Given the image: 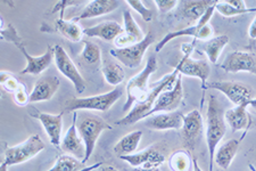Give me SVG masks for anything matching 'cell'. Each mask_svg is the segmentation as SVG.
Masks as SVG:
<instances>
[{"label":"cell","instance_id":"52a82bcc","mask_svg":"<svg viewBox=\"0 0 256 171\" xmlns=\"http://www.w3.org/2000/svg\"><path fill=\"white\" fill-rule=\"evenodd\" d=\"M206 88L221 91L236 106L248 104L250 106L256 107V98H253V89L245 83L234 81H214L208 83Z\"/></svg>","mask_w":256,"mask_h":171},{"label":"cell","instance_id":"ba28073f","mask_svg":"<svg viewBox=\"0 0 256 171\" xmlns=\"http://www.w3.org/2000/svg\"><path fill=\"white\" fill-rule=\"evenodd\" d=\"M155 43V37L152 32H148L142 41L138 44L129 46L126 48L121 49H110V55L114 56L118 61L121 62L123 65H126L129 69L138 68L142 62L144 54L148 51V48Z\"/></svg>","mask_w":256,"mask_h":171},{"label":"cell","instance_id":"ac0fdd59","mask_svg":"<svg viewBox=\"0 0 256 171\" xmlns=\"http://www.w3.org/2000/svg\"><path fill=\"white\" fill-rule=\"evenodd\" d=\"M184 114L181 112H168L152 115L144 121V126L152 130H179L184 124Z\"/></svg>","mask_w":256,"mask_h":171},{"label":"cell","instance_id":"603a6c76","mask_svg":"<svg viewBox=\"0 0 256 171\" xmlns=\"http://www.w3.org/2000/svg\"><path fill=\"white\" fill-rule=\"evenodd\" d=\"M123 32H124V28L114 21H105L84 30V35L89 38H99L105 41H115L118 36L123 35Z\"/></svg>","mask_w":256,"mask_h":171},{"label":"cell","instance_id":"7c38bea8","mask_svg":"<svg viewBox=\"0 0 256 171\" xmlns=\"http://www.w3.org/2000/svg\"><path fill=\"white\" fill-rule=\"evenodd\" d=\"M62 151L68 153V155L76 157L78 160L84 161L86 157V145L84 139L81 138L79 131H78V116L76 112H74V118L71 127L68 129L65 136L60 143Z\"/></svg>","mask_w":256,"mask_h":171},{"label":"cell","instance_id":"9c48e42d","mask_svg":"<svg viewBox=\"0 0 256 171\" xmlns=\"http://www.w3.org/2000/svg\"><path fill=\"white\" fill-rule=\"evenodd\" d=\"M54 61H55L57 70L72 82L76 94H84V91L86 90L84 78L81 76L76 65L74 64V62L70 58L68 52L60 45H56L55 48H54Z\"/></svg>","mask_w":256,"mask_h":171},{"label":"cell","instance_id":"6da1fadb","mask_svg":"<svg viewBox=\"0 0 256 171\" xmlns=\"http://www.w3.org/2000/svg\"><path fill=\"white\" fill-rule=\"evenodd\" d=\"M224 110L216 95H210L206 110V144L210 153L208 171H213L214 154L218 144L224 139L226 131Z\"/></svg>","mask_w":256,"mask_h":171},{"label":"cell","instance_id":"4316f807","mask_svg":"<svg viewBox=\"0 0 256 171\" xmlns=\"http://www.w3.org/2000/svg\"><path fill=\"white\" fill-rule=\"evenodd\" d=\"M142 137V130H136L130 133H126V136H123L116 144L114 146V153L120 156L129 155L136 152V149L138 148L140 140Z\"/></svg>","mask_w":256,"mask_h":171},{"label":"cell","instance_id":"836d02e7","mask_svg":"<svg viewBox=\"0 0 256 171\" xmlns=\"http://www.w3.org/2000/svg\"><path fill=\"white\" fill-rule=\"evenodd\" d=\"M0 85H2V89L7 91V93L14 94L22 83L13 74L6 72V71H2V73H0Z\"/></svg>","mask_w":256,"mask_h":171},{"label":"cell","instance_id":"e575fe53","mask_svg":"<svg viewBox=\"0 0 256 171\" xmlns=\"http://www.w3.org/2000/svg\"><path fill=\"white\" fill-rule=\"evenodd\" d=\"M2 39L10 41L16 47L22 45V39L16 31V29L13 27V24H5V21L2 19Z\"/></svg>","mask_w":256,"mask_h":171},{"label":"cell","instance_id":"8d00e7d4","mask_svg":"<svg viewBox=\"0 0 256 171\" xmlns=\"http://www.w3.org/2000/svg\"><path fill=\"white\" fill-rule=\"evenodd\" d=\"M13 97H14V102L16 103V105H18V106H26L28 103H30V95L28 94V91L23 83L20 85V88L13 94Z\"/></svg>","mask_w":256,"mask_h":171},{"label":"cell","instance_id":"cb8c5ba5","mask_svg":"<svg viewBox=\"0 0 256 171\" xmlns=\"http://www.w3.org/2000/svg\"><path fill=\"white\" fill-rule=\"evenodd\" d=\"M250 106L248 104H242V105H238L234 108L226 111L224 118L226 123L229 124L232 131H239V130H248L250 128L252 123H253V119H252L250 114L247 111V107Z\"/></svg>","mask_w":256,"mask_h":171},{"label":"cell","instance_id":"d4e9b609","mask_svg":"<svg viewBox=\"0 0 256 171\" xmlns=\"http://www.w3.org/2000/svg\"><path fill=\"white\" fill-rule=\"evenodd\" d=\"M239 144L240 141L237 139H229L216 149L214 154V161L216 162L218 168L224 170L229 169L231 162L234 161V156L238 153Z\"/></svg>","mask_w":256,"mask_h":171},{"label":"cell","instance_id":"60d3db41","mask_svg":"<svg viewBox=\"0 0 256 171\" xmlns=\"http://www.w3.org/2000/svg\"><path fill=\"white\" fill-rule=\"evenodd\" d=\"M248 36L250 39H256V16L253 20V22L250 23V29H248Z\"/></svg>","mask_w":256,"mask_h":171},{"label":"cell","instance_id":"8fae6325","mask_svg":"<svg viewBox=\"0 0 256 171\" xmlns=\"http://www.w3.org/2000/svg\"><path fill=\"white\" fill-rule=\"evenodd\" d=\"M220 68L229 73L247 72L256 76V55L244 51L231 52L222 62Z\"/></svg>","mask_w":256,"mask_h":171},{"label":"cell","instance_id":"ffe728a7","mask_svg":"<svg viewBox=\"0 0 256 171\" xmlns=\"http://www.w3.org/2000/svg\"><path fill=\"white\" fill-rule=\"evenodd\" d=\"M182 137L187 146H192L204 130V121L200 110H194L184 116Z\"/></svg>","mask_w":256,"mask_h":171},{"label":"cell","instance_id":"7a4b0ae2","mask_svg":"<svg viewBox=\"0 0 256 171\" xmlns=\"http://www.w3.org/2000/svg\"><path fill=\"white\" fill-rule=\"evenodd\" d=\"M179 74H180L179 71L174 69V71H173L172 73L168 74L166 77H164L162 80L158 83V86L154 87V88L147 94V96L142 99V101H140L136 104V105L129 111V113H128L124 118L116 121L115 124L126 127V126H131V124L138 122V121L142 119H146L148 113H150V112L152 110V107H154L158 96L162 94L163 91L171 89L172 87L174 86L176 78Z\"/></svg>","mask_w":256,"mask_h":171},{"label":"cell","instance_id":"2e32d148","mask_svg":"<svg viewBox=\"0 0 256 171\" xmlns=\"http://www.w3.org/2000/svg\"><path fill=\"white\" fill-rule=\"evenodd\" d=\"M216 2V0H192V2H179L178 5V15L180 16L181 20L188 24L194 23L197 24L198 21L202 19V16L205 14V12L208 10L210 6H213Z\"/></svg>","mask_w":256,"mask_h":171},{"label":"cell","instance_id":"3957f363","mask_svg":"<svg viewBox=\"0 0 256 171\" xmlns=\"http://www.w3.org/2000/svg\"><path fill=\"white\" fill-rule=\"evenodd\" d=\"M123 93H124L123 89L115 88L108 93L89 96V97H71L64 103V112L70 113V112H78L80 110L106 112L122 97Z\"/></svg>","mask_w":256,"mask_h":171},{"label":"cell","instance_id":"7402d4cb","mask_svg":"<svg viewBox=\"0 0 256 171\" xmlns=\"http://www.w3.org/2000/svg\"><path fill=\"white\" fill-rule=\"evenodd\" d=\"M118 6L120 2H118V0H92V2L86 4L84 11L76 18L72 19V21L79 22L81 20L94 19L102 15L110 14L115 10H118Z\"/></svg>","mask_w":256,"mask_h":171},{"label":"cell","instance_id":"277c9868","mask_svg":"<svg viewBox=\"0 0 256 171\" xmlns=\"http://www.w3.org/2000/svg\"><path fill=\"white\" fill-rule=\"evenodd\" d=\"M158 70V58L155 55H152L148 58L147 64L144 66L142 72L138 73L137 76L131 78L126 85V101L123 105L122 110L126 112L131 110L134 104L138 103L147 96L148 89V81L152 77V74Z\"/></svg>","mask_w":256,"mask_h":171},{"label":"cell","instance_id":"b9f144b4","mask_svg":"<svg viewBox=\"0 0 256 171\" xmlns=\"http://www.w3.org/2000/svg\"><path fill=\"white\" fill-rule=\"evenodd\" d=\"M131 171H160V168H134Z\"/></svg>","mask_w":256,"mask_h":171},{"label":"cell","instance_id":"d590c367","mask_svg":"<svg viewBox=\"0 0 256 171\" xmlns=\"http://www.w3.org/2000/svg\"><path fill=\"white\" fill-rule=\"evenodd\" d=\"M126 5H129L132 10L137 12V13L142 16V19L144 21V22H150L152 20V12L144 5L142 2L140 0H128Z\"/></svg>","mask_w":256,"mask_h":171},{"label":"cell","instance_id":"c3c4849f","mask_svg":"<svg viewBox=\"0 0 256 171\" xmlns=\"http://www.w3.org/2000/svg\"><path fill=\"white\" fill-rule=\"evenodd\" d=\"M218 171H220V170H218Z\"/></svg>","mask_w":256,"mask_h":171},{"label":"cell","instance_id":"f6af8a7d","mask_svg":"<svg viewBox=\"0 0 256 171\" xmlns=\"http://www.w3.org/2000/svg\"><path fill=\"white\" fill-rule=\"evenodd\" d=\"M100 171H118V170L115 169L112 165H105V166H102Z\"/></svg>","mask_w":256,"mask_h":171},{"label":"cell","instance_id":"ab89813d","mask_svg":"<svg viewBox=\"0 0 256 171\" xmlns=\"http://www.w3.org/2000/svg\"><path fill=\"white\" fill-rule=\"evenodd\" d=\"M194 48H195V43L192 44H184L182 47V53H184V56H190L192 53L194 51Z\"/></svg>","mask_w":256,"mask_h":171},{"label":"cell","instance_id":"4dcf8cb0","mask_svg":"<svg viewBox=\"0 0 256 171\" xmlns=\"http://www.w3.org/2000/svg\"><path fill=\"white\" fill-rule=\"evenodd\" d=\"M168 165L173 171H190L192 170V158L188 151L179 149L171 155Z\"/></svg>","mask_w":256,"mask_h":171},{"label":"cell","instance_id":"5bb4252c","mask_svg":"<svg viewBox=\"0 0 256 171\" xmlns=\"http://www.w3.org/2000/svg\"><path fill=\"white\" fill-rule=\"evenodd\" d=\"M26 60V66L22 71L20 74H32V76H39L46 71L54 61V48L52 46L49 45L47 47L46 53H44L40 56H32L26 52L24 45H20L18 47Z\"/></svg>","mask_w":256,"mask_h":171},{"label":"cell","instance_id":"f1b7e54d","mask_svg":"<svg viewBox=\"0 0 256 171\" xmlns=\"http://www.w3.org/2000/svg\"><path fill=\"white\" fill-rule=\"evenodd\" d=\"M102 72L104 74L106 82L110 86H118L126 79V71L118 62L106 61L102 68Z\"/></svg>","mask_w":256,"mask_h":171},{"label":"cell","instance_id":"1f68e13d","mask_svg":"<svg viewBox=\"0 0 256 171\" xmlns=\"http://www.w3.org/2000/svg\"><path fill=\"white\" fill-rule=\"evenodd\" d=\"M81 58L86 64L98 65L102 62V49L97 44L84 41V47L81 53Z\"/></svg>","mask_w":256,"mask_h":171},{"label":"cell","instance_id":"5b68a950","mask_svg":"<svg viewBox=\"0 0 256 171\" xmlns=\"http://www.w3.org/2000/svg\"><path fill=\"white\" fill-rule=\"evenodd\" d=\"M106 129H110V126L97 115H84L78 122V131L86 145V157L82 161L84 163H86V161L92 157L99 136Z\"/></svg>","mask_w":256,"mask_h":171},{"label":"cell","instance_id":"bcb514c9","mask_svg":"<svg viewBox=\"0 0 256 171\" xmlns=\"http://www.w3.org/2000/svg\"><path fill=\"white\" fill-rule=\"evenodd\" d=\"M0 171H8V165L2 162V165H0Z\"/></svg>","mask_w":256,"mask_h":171},{"label":"cell","instance_id":"44dd1931","mask_svg":"<svg viewBox=\"0 0 256 171\" xmlns=\"http://www.w3.org/2000/svg\"><path fill=\"white\" fill-rule=\"evenodd\" d=\"M60 81L58 77L48 76L40 78L36 82L34 87L30 94V103H39L50 101L54 95L60 88Z\"/></svg>","mask_w":256,"mask_h":171},{"label":"cell","instance_id":"74e56055","mask_svg":"<svg viewBox=\"0 0 256 171\" xmlns=\"http://www.w3.org/2000/svg\"><path fill=\"white\" fill-rule=\"evenodd\" d=\"M154 3L160 14H166L179 5V2H176V0H155Z\"/></svg>","mask_w":256,"mask_h":171},{"label":"cell","instance_id":"4fadbf2b","mask_svg":"<svg viewBox=\"0 0 256 171\" xmlns=\"http://www.w3.org/2000/svg\"><path fill=\"white\" fill-rule=\"evenodd\" d=\"M181 76L198 78L202 80L203 88H206V82L210 73V64L205 60H194L190 56H184L176 68Z\"/></svg>","mask_w":256,"mask_h":171},{"label":"cell","instance_id":"9a60e30c","mask_svg":"<svg viewBox=\"0 0 256 171\" xmlns=\"http://www.w3.org/2000/svg\"><path fill=\"white\" fill-rule=\"evenodd\" d=\"M120 158L134 168H158L165 161V156L155 147H148L142 152L120 156Z\"/></svg>","mask_w":256,"mask_h":171},{"label":"cell","instance_id":"f546056e","mask_svg":"<svg viewBox=\"0 0 256 171\" xmlns=\"http://www.w3.org/2000/svg\"><path fill=\"white\" fill-rule=\"evenodd\" d=\"M86 168V163L68 154L60 155L56 158L55 164L48 171H81Z\"/></svg>","mask_w":256,"mask_h":171},{"label":"cell","instance_id":"30bf717a","mask_svg":"<svg viewBox=\"0 0 256 171\" xmlns=\"http://www.w3.org/2000/svg\"><path fill=\"white\" fill-rule=\"evenodd\" d=\"M184 102V87H182V76L179 74L176 78L174 86L171 89L163 91L158 96L152 110L148 113V116H152L158 113H168V112H174L176 108ZM146 118V119H147Z\"/></svg>","mask_w":256,"mask_h":171},{"label":"cell","instance_id":"484cf974","mask_svg":"<svg viewBox=\"0 0 256 171\" xmlns=\"http://www.w3.org/2000/svg\"><path fill=\"white\" fill-rule=\"evenodd\" d=\"M228 44L229 37L226 35H220L213 37L212 39H210L208 41H204L203 45H202V51L206 54V56H208L210 63L216 64L222 51H224V47Z\"/></svg>","mask_w":256,"mask_h":171},{"label":"cell","instance_id":"f35d334b","mask_svg":"<svg viewBox=\"0 0 256 171\" xmlns=\"http://www.w3.org/2000/svg\"><path fill=\"white\" fill-rule=\"evenodd\" d=\"M226 3H228L229 5L234 6V8H237V10H242V11L248 10V7L246 6V4L244 0H226Z\"/></svg>","mask_w":256,"mask_h":171},{"label":"cell","instance_id":"ee69618b","mask_svg":"<svg viewBox=\"0 0 256 171\" xmlns=\"http://www.w3.org/2000/svg\"><path fill=\"white\" fill-rule=\"evenodd\" d=\"M99 166H102V162H99V163H96L94 165H90V166H86V168L84 170H81V171H92V170L99 168Z\"/></svg>","mask_w":256,"mask_h":171},{"label":"cell","instance_id":"8992f818","mask_svg":"<svg viewBox=\"0 0 256 171\" xmlns=\"http://www.w3.org/2000/svg\"><path fill=\"white\" fill-rule=\"evenodd\" d=\"M44 148H46V145H44V140L40 138V136L32 135L23 143L7 147L5 151L4 163H6L8 166L24 163V162L38 155Z\"/></svg>","mask_w":256,"mask_h":171},{"label":"cell","instance_id":"7bdbcfd3","mask_svg":"<svg viewBox=\"0 0 256 171\" xmlns=\"http://www.w3.org/2000/svg\"><path fill=\"white\" fill-rule=\"evenodd\" d=\"M192 170L194 171H203V170H202L200 166L198 165V161H197V158H195V157L192 158Z\"/></svg>","mask_w":256,"mask_h":171},{"label":"cell","instance_id":"d6a6232c","mask_svg":"<svg viewBox=\"0 0 256 171\" xmlns=\"http://www.w3.org/2000/svg\"><path fill=\"white\" fill-rule=\"evenodd\" d=\"M216 11L218 12V13H220L222 16H224V18H234V16L244 15L247 13H256V7L242 11V10H237V8H234V6L229 5V4L226 3V0H221V2H216Z\"/></svg>","mask_w":256,"mask_h":171},{"label":"cell","instance_id":"7dc6e473","mask_svg":"<svg viewBox=\"0 0 256 171\" xmlns=\"http://www.w3.org/2000/svg\"><path fill=\"white\" fill-rule=\"evenodd\" d=\"M190 171H192V170H190Z\"/></svg>","mask_w":256,"mask_h":171},{"label":"cell","instance_id":"e0dca14e","mask_svg":"<svg viewBox=\"0 0 256 171\" xmlns=\"http://www.w3.org/2000/svg\"><path fill=\"white\" fill-rule=\"evenodd\" d=\"M123 21H124V27H123L124 28V32H123V35L118 36L114 41L115 46L118 49L126 48L129 46L138 44L146 37V35H144L142 29L139 28L137 22L134 21L130 11L123 12Z\"/></svg>","mask_w":256,"mask_h":171},{"label":"cell","instance_id":"83f0119b","mask_svg":"<svg viewBox=\"0 0 256 171\" xmlns=\"http://www.w3.org/2000/svg\"><path fill=\"white\" fill-rule=\"evenodd\" d=\"M56 30L58 31L62 36L65 37L72 43H79L84 37V29H81L79 23L74 22V21H65L63 18H60L55 22Z\"/></svg>","mask_w":256,"mask_h":171},{"label":"cell","instance_id":"d6986e66","mask_svg":"<svg viewBox=\"0 0 256 171\" xmlns=\"http://www.w3.org/2000/svg\"><path fill=\"white\" fill-rule=\"evenodd\" d=\"M33 118L38 119L41 124H42L52 145L56 146V147H60L62 129H63V113L50 114L36 112V114H33Z\"/></svg>","mask_w":256,"mask_h":171}]
</instances>
